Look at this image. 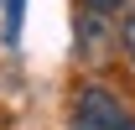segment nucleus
<instances>
[{
  "label": "nucleus",
  "mask_w": 135,
  "mask_h": 130,
  "mask_svg": "<svg viewBox=\"0 0 135 130\" xmlns=\"http://www.w3.org/2000/svg\"><path fill=\"white\" fill-rule=\"evenodd\" d=\"M119 47H125V57H135V11L125 16V26H119Z\"/></svg>",
  "instance_id": "2"
},
{
  "label": "nucleus",
  "mask_w": 135,
  "mask_h": 130,
  "mask_svg": "<svg viewBox=\"0 0 135 130\" xmlns=\"http://www.w3.org/2000/svg\"><path fill=\"white\" fill-rule=\"evenodd\" d=\"M119 5H125V0H83L88 16H109V11H119Z\"/></svg>",
  "instance_id": "3"
},
{
  "label": "nucleus",
  "mask_w": 135,
  "mask_h": 130,
  "mask_svg": "<svg viewBox=\"0 0 135 130\" xmlns=\"http://www.w3.org/2000/svg\"><path fill=\"white\" fill-rule=\"evenodd\" d=\"M73 130H94V125H88V120H78V114H73Z\"/></svg>",
  "instance_id": "4"
},
{
  "label": "nucleus",
  "mask_w": 135,
  "mask_h": 130,
  "mask_svg": "<svg viewBox=\"0 0 135 130\" xmlns=\"http://www.w3.org/2000/svg\"><path fill=\"white\" fill-rule=\"evenodd\" d=\"M78 120H88L94 130H135V114L119 104V94L109 89H78Z\"/></svg>",
  "instance_id": "1"
}]
</instances>
